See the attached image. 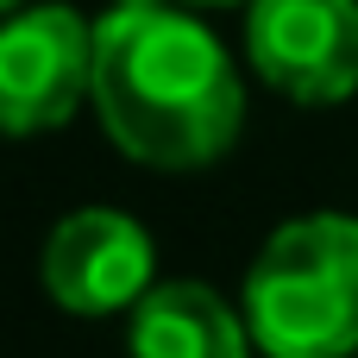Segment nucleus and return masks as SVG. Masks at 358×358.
I'll return each instance as SVG.
<instances>
[{
  "instance_id": "nucleus-8",
  "label": "nucleus",
  "mask_w": 358,
  "mask_h": 358,
  "mask_svg": "<svg viewBox=\"0 0 358 358\" xmlns=\"http://www.w3.org/2000/svg\"><path fill=\"white\" fill-rule=\"evenodd\" d=\"M13 6H25V0H0V13H13Z\"/></svg>"
},
{
  "instance_id": "nucleus-7",
  "label": "nucleus",
  "mask_w": 358,
  "mask_h": 358,
  "mask_svg": "<svg viewBox=\"0 0 358 358\" xmlns=\"http://www.w3.org/2000/svg\"><path fill=\"white\" fill-rule=\"evenodd\" d=\"M189 6H233V0H189Z\"/></svg>"
},
{
  "instance_id": "nucleus-3",
  "label": "nucleus",
  "mask_w": 358,
  "mask_h": 358,
  "mask_svg": "<svg viewBox=\"0 0 358 358\" xmlns=\"http://www.w3.org/2000/svg\"><path fill=\"white\" fill-rule=\"evenodd\" d=\"M82 94H94V25L63 6H19L0 19V132H57Z\"/></svg>"
},
{
  "instance_id": "nucleus-4",
  "label": "nucleus",
  "mask_w": 358,
  "mask_h": 358,
  "mask_svg": "<svg viewBox=\"0 0 358 358\" xmlns=\"http://www.w3.org/2000/svg\"><path fill=\"white\" fill-rule=\"evenodd\" d=\"M245 57L302 107L346 101L358 88V0H252Z\"/></svg>"
},
{
  "instance_id": "nucleus-6",
  "label": "nucleus",
  "mask_w": 358,
  "mask_h": 358,
  "mask_svg": "<svg viewBox=\"0 0 358 358\" xmlns=\"http://www.w3.org/2000/svg\"><path fill=\"white\" fill-rule=\"evenodd\" d=\"M132 358H245L252 327L208 283H151L126 308Z\"/></svg>"
},
{
  "instance_id": "nucleus-5",
  "label": "nucleus",
  "mask_w": 358,
  "mask_h": 358,
  "mask_svg": "<svg viewBox=\"0 0 358 358\" xmlns=\"http://www.w3.org/2000/svg\"><path fill=\"white\" fill-rule=\"evenodd\" d=\"M157 245L120 208H76L50 227L38 277L63 315H120L151 289Z\"/></svg>"
},
{
  "instance_id": "nucleus-2",
  "label": "nucleus",
  "mask_w": 358,
  "mask_h": 358,
  "mask_svg": "<svg viewBox=\"0 0 358 358\" xmlns=\"http://www.w3.org/2000/svg\"><path fill=\"white\" fill-rule=\"evenodd\" d=\"M245 327L264 358L358 352V220L302 214L277 227L245 277Z\"/></svg>"
},
{
  "instance_id": "nucleus-1",
  "label": "nucleus",
  "mask_w": 358,
  "mask_h": 358,
  "mask_svg": "<svg viewBox=\"0 0 358 358\" xmlns=\"http://www.w3.org/2000/svg\"><path fill=\"white\" fill-rule=\"evenodd\" d=\"M94 113L132 164L201 170L239 138L245 88L227 44L176 0H113L94 25Z\"/></svg>"
}]
</instances>
